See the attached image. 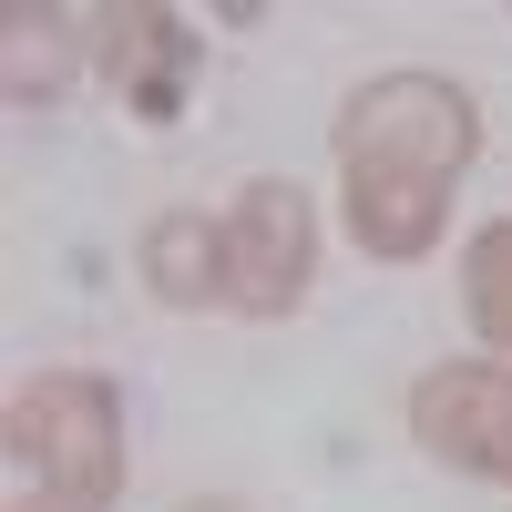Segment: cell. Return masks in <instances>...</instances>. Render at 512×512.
<instances>
[{
    "label": "cell",
    "instance_id": "obj_1",
    "mask_svg": "<svg viewBox=\"0 0 512 512\" xmlns=\"http://www.w3.org/2000/svg\"><path fill=\"white\" fill-rule=\"evenodd\" d=\"M482 154V113L451 72H379L338 103V216L359 256L420 267L451 226V185Z\"/></svg>",
    "mask_w": 512,
    "mask_h": 512
},
{
    "label": "cell",
    "instance_id": "obj_2",
    "mask_svg": "<svg viewBox=\"0 0 512 512\" xmlns=\"http://www.w3.org/2000/svg\"><path fill=\"white\" fill-rule=\"evenodd\" d=\"M11 512H113L123 502V390L103 369H41L11 390Z\"/></svg>",
    "mask_w": 512,
    "mask_h": 512
},
{
    "label": "cell",
    "instance_id": "obj_3",
    "mask_svg": "<svg viewBox=\"0 0 512 512\" xmlns=\"http://www.w3.org/2000/svg\"><path fill=\"white\" fill-rule=\"evenodd\" d=\"M318 277V205L297 175H256L226 205V308L236 318H287L308 308Z\"/></svg>",
    "mask_w": 512,
    "mask_h": 512
},
{
    "label": "cell",
    "instance_id": "obj_4",
    "mask_svg": "<svg viewBox=\"0 0 512 512\" xmlns=\"http://www.w3.org/2000/svg\"><path fill=\"white\" fill-rule=\"evenodd\" d=\"M410 441L441 472L512 482V369L502 359H441L410 379Z\"/></svg>",
    "mask_w": 512,
    "mask_h": 512
},
{
    "label": "cell",
    "instance_id": "obj_5",
    "mask_svg": "<svg viewBox=\"0 0 512 512\" xmlns=\"http://www.w3.org/2000/svg\"><path fill=\"white\" fill-rule=\"evenodd\" d=\"M93 62H103L113 93L134 103V123H175L205 41H195L185 11H164V0H113V11H93Z\"/></svg>",
    "mask_w": 512,
    "mask_h": 512
},
{
    "label": "cell",
    "instance_id": "obj_6",
    "mask_svg": "<svg viewBox=\"0 0 512 512\" xmlns=\"http://www.w3.org/2000/svg\"><path fill=\"white\" fill-rule=\"evenodd\" d=\"M134 256H144V287L164 297V308H226V226H205L195 205L154 216Z\"/></svg>",
    "mask_w": 512,
    "mask_h": 512
},
{
    "label": "cell",
    "instance_id": "obj_7",
    "mask_svg": "<svg viewBox=\"0 0 512 512\" xmlns=\"http://www.w3.org/2000/svg\"><path fill=\"white\" fill-rule=\"evenodd\" d=\"M461 318H472L482 349L512 359V216H492L472 246H461Z\"/></svg>",
    "mask_w": 512,
    "mask_h": 512
},
{
    "label": "cell",
    "instance_id": "obj_8",
    "mask_svg": "<svg viewBox=\"0 0 512 512\" xmlns=\"http://www.w3.org/2000/svg\"><path fill=\"white\" fill-rule=\"evenodd\" d=\"M0 31H11V103H52L62 82H72V21L11 0V11H0Z\"/></svg>",
    "mask_w": 512,
    "mask_h": 512
},
{
    "label": "cell",
    "instance_id": "obj_9",
    "mask_svg": "<svg viewBox=\"0 0 512 512\" xmlns=\"http://www.w3.org/2000/svg\"><path fill=\"white\" fill-rule=\"evenodd\" d=\"M175 512H246V502H226V492H195V502H175Z\"/></svg>",
    "mask_w": 512,
    "mask_h": 512
}]
</instances>
